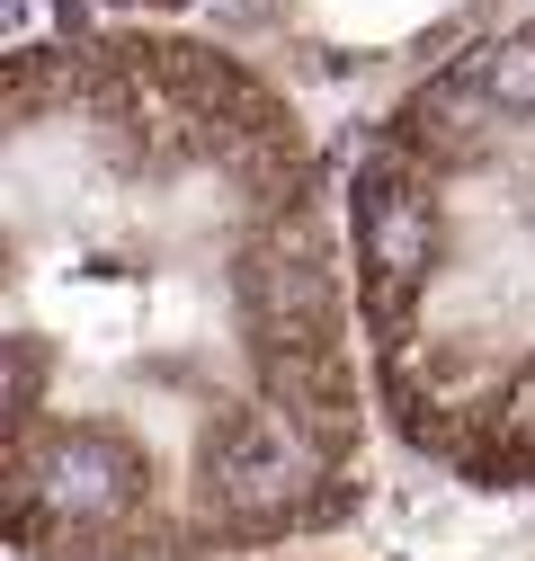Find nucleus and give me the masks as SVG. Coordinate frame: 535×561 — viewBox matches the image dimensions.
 <instances>
[{"instance_id":"nucleus-1","label":"nucleus","mask_w":535,"mask_h":561,"mask_svg":"<svg viewBox=\"0 0 535 561\" xmlns=\"http://www.w3.org/2000/svg\"><path fill=\"white\" fill-rule=\"evenodd\" d=\"M429 259H437V205L411 170L375 161L357 179V267H366V304L401 312L429 286Z\"/></svg>"},{"instance_id":"nucleus-2","label":"nucleus","mask_w":535,"mask_h":561,"mask_svg":"<svg viewBox=\"0 0 535 561\" xmlns=\"http://www.w3.org/2000/svg\"><path fill=\"white\" fill-rule=\"evenodd\" d=\"M464 72L482 81V99L500 116H535V19L509 27V36H491L482 54H464Z\"/></svg>"},{"instance_id":"nucleus-3","label":"nucleus","mask_w":535,"mask_h":561,"mask_svg":"<svg viewBox=\"0 0 535 561\" xmlns=\"http://www.w3.org/2000/svg\"><path fill=\"white\" fill-rule=\"evenodd\" d=\"M500 463H535V357L500 392Z\"/></svg>"}]
</instances>
